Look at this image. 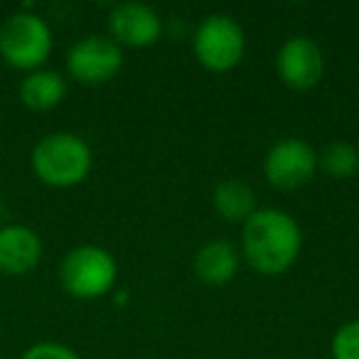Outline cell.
<instances>
[{"mask_svg":"<svg viewBox=\"0 0 359 359\" xmlns=\"http://www.w3.org/2000/svg\"><path fill=\"white\" fill-rule=\"evenodd\" d=\"M241 229V256L261 276H280L303 251L300 224L283 210H256Z\"/></svg>","mask_w":359,"mask_h":359,"instance_id":"cell-1","label":"cell"},{"mask_svg":"<svg viewBox=\"0 0 359 359\" xmlns=\"http://www.w3.org/2000/svg\"><path fill=\"white\" fill-rule=\"evenodd\" d=\"M30 168L42 185L69 190L89 177L94 168V153L81 135L55 130L37 140L30 155Z\"/></svg>","mask_w":359,"mask_h":359,"instance_id":"cell-2","label":"cell"},{"mask_svg":"<svg viewBox=\"0 0 359 359\" xmlns=\"http://www.w3.org/2000/svg\"><path fill=\"white\" fill-rule=\"evenodd\" d=\"M55 50L52 27L45 18L30 11H15L0 25V57L20 72L42 69Z\"/></svg>","mask_w":359,"mask_h":359,"instance_id":"cell-3","label":"cell"},{"mask_svg":"<svg viewBox=\"0 0 359 359\" xmlns=\"http://www.w3.org/2000/svg\"><path fill=\"white\" fill-rule=\"evenodd\" d=\"M118 264L104 246L84 244L72 249L60 264V283L76 300H99L114 290Z\"/></svg>","mask_w":359,"mask_h":359,"instance_id":"cell-4","label":"cell"},{"mask_svg":"<svg viewBox=\"0 0 359 359\" xmlns=\"http://www.w3.org/2000/svg\"><path fill=\"white\" fill-rule=\"evenodd\" d=\"M195 57L205 69L210 72H231L246 52V35L244 27L224 13L207 15L197 25L195 37H192Z\"/></svg>","mask_w":359,"mask_h":359,"instance_id":"cell-5","label":"cell"},{"mask_svg":"<svg viewBox=\"0 0 359 359\" xmlns=\"http://www.w3.org/2000/svg\"><path fill=\"white\" fill-rule=\"evenodd\" d=\"M318 170V150L303 138L278 140L264 158V175L276 190H298Z\"/></svg>","mask_w":359,"mask_h":359,"instance_id":"cell-6","label":"cell"},{"mask_svg":"<svg viewBox=\"0 0 359 359\" xmlns=\"http://www.w3.org/2000/svg\"><path fill=\"white\" fill-rule=\"evenodd\" d=\"M121 67H123V47L104 35L81 37L67 52V72L72 79L86 86L106 84L118 74Z\"/></svg>","mask_w":359,"mask_h":359,"instance_id":"cell-7","label":"cell"},{"mask_svg":"<svg viewBox=\"0 0 359 359\" xmlns=\"http://www.w3.org/2000/svg\"><path fill=\"white\" fill-rule=\"evenodd\" d=\"M276 74L293 91H310L318 86L325 74V55L320 45L303 35L285 40L276 55Z\"/></svg>","mask_w":359,"mask_h":359,"instance_id":"cell-8","label":"cell"},{"mask_svg":"<svg viewBox=\"0 0 359 359\" xmlns=\"http://www.w3.org/2000/svg\"><path fill=\"white\" fill-rule=\"evenodd\" d=\"M109 32L118 47L143 50L163 37V18L145 3H121L109 15Z\"/></svg>","mask_w":359,"mask_h":359,"instance_id":"cell-9","label":"cell"},{"mask_svg":"<svg viewBox=\"0 0 359 359\" xmlns=\"http://www.w3.org/2000/svg\"><path fill=\"white\" fill-rule=\"evenodd\" d=\"M42 261V239L32 226H0V273L27 276Z\"/></svg>","mask_w":359,"mask_h":359,"instance_id":"cell-10","label":"cell"},{"mask_svg":"<svg viewBox=\"0 0 359 359\" xmlns=\"http://www.w3.org/2000/svg\"><path fill=\"white\" fill-rule=\"evenodd\" d=\"M241 266V254L231 241L215 239L200 246L195 254V276L207 285H226L234 280Z\"/></svg>","mask_w":359,"mask_h":359,"instance_id":"cell-11","label":"cell"},{"mask_svg":"<svg viewBox=\"0 0 359 359\" xmlns=\"http://www.w3.org/2000/svg\"><path fill=\"white\" fill-rule=\"evenodd\" d=\"M22 106L30 111H52L65 101L67 79L55 69H35L27 72L18 89Z\"/></svg>","mask_w":359,"mask_h":359,"instance_id":"cell-12","label":"cell"},{"mask_svg":"<svg viewBox=\"0 0 359 359\" xmlns=\"http://www.w3.org/2000/svg\"><path fill=\"white\" fill-rule=\"evenodd\" d=\"M212 205H215L217 215L224 222H231V224H244L259 210L251 185H246L241 180H222L215 187Z\"/></svg>","mask_w":359,"mask_h":359,"instance_id":"cell-13","label":"cell"},{"mask_svg":"<svg viewBox=\"0 0 359 359\" xmlns=\"http://www.w3.org/2000/svg\"><path fill=\"white\" fill-rule=\"evenodd\" d=\"M318 165L332 180H349L359 172V150L347 140H334L318 153Z\"/></svg>","mask_w":359,"mask_h":359,"instance_id":"cell-14","label":"cell"},{"mask_svg":"<svg viewBox=\"0 0 359 359\" xmlns=\"http://www.w3.org/2000/svg\"><path fill=\"white\" fill-rule=\"evenodd\" d=\"M330 352L332 359H359V320H349L332 334Z\"/></svg>","mask_w":359,"mask_h":359,"instance_id":"cell-15","label":"cell"},{"mask_svg":"<svg viewBox=\"0 0 359 359\" xmlns=\"http://www.w3.org/2000/svg\"><path fill=\"white\" fill-rule=\"evenodd\" d=\"M20 359H81L79 352L62 342H37L20 354Z\"/></svg>","mask_w":359,"mask_h":359,"instance_id":"cell-16","label":"cell"},{"mask_svg":"<svg viewBox=\"0 0 359 359\" xmlns=\"http://www.w3.org/2000/svg\"><path fill=\"white\" fill-rule=\"evenodd\" d=\"M0 217H3V197H0Z\"/></svg>","mask_w":359,"mask_h":359,"instance_id":"cell-17","label":"cell"},{"mask_svg":"<svg viewBox=\"0 0 359 359\" xmlns=\"http://www.w3.org/2000/svg\"><path fill=\"white\" fill-rule=\"evenodd\" d=\"M0 359H3V357H0Z\"/></svg>","mask_w":359,"mask_h":359,"instance_id":"cell-18","label":"cell"}]
</instances>
